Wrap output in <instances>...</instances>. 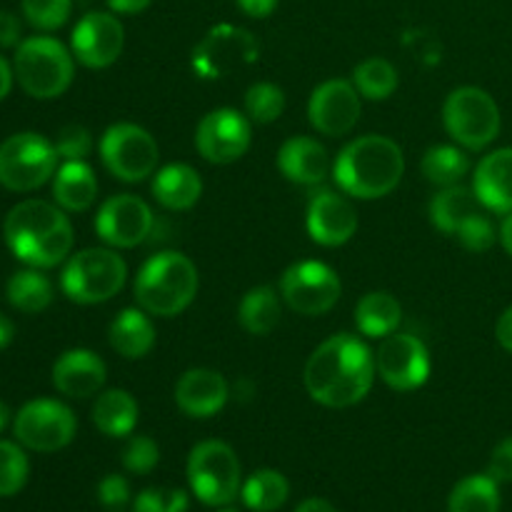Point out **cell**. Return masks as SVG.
Instances as JSON below:
<instances>
[{"instance_id": "obj_16", "label": "cell", "mask_w": 512, "mask_h": 512, "mask_svg": "<svg viewBox=\"0 0 512 512\" xmlns=\"http://www.w3.org/2000/svg\"><path fill=\"white\" fill-rule=\"evenodd\" d=\"M95 230L110 248H135L153 230V210L138 195H113L100 205Z\"/></svg>"}, {"instance_id": "obj_5", "label": "cell", "mask_w": 512, "mask_h": 512, "mask_svg": "<svg viewBox=\"0 0 512 512\" xmlns=\"http://www.w3.org/2000/svg\"><path fill=\"white\" fill-rule=\"evenodd\" d=\"M13 73L30 98H58L73 83V55L60 40L35 35V38L23 40L15 50Z\"/></svg>"}, {"instance_id": "obj_48", "label": "cell", "mask_w": 512, "mask_h": 512, "mask_svg": "<svg viewBox=\"0 0 512 512\" xmlns=\"http://www.w3.org/2000/svg\"><path fill=\"white\" fill-rule=\"evenodd\" d=\"M153 0H108L110 10L120 15H135V13H143Z\"/></svg>"}, {"instance_id": "obj_18", "label": "cell", "mask_w": 512, "mask_h": 512, "mask_svg": "<svg viewBox=\"0 0 512 512\" xmlns=\"http://www.w3.org/2000/svg\"><path fill=\"white\" fill-rule=\"evenodd\" d=\"M308 118L318 133L340 138L350 133L360 120L358 88L348 80H328L310 95Z\"/></svg>"}, {"instance_id": "obj_14", "label": "cell", "mask_w": 512, "mask_h": 512, "mask_svg": "<svg viewBox=\"0 0 512 512\" xmlns=\"http://www.w3.org/2000/svg\"><path fill=\"white\" fill-rule=\"evenodd\" d=\"M375 368L385 385L400 393H410L428 383L430 353L420 338L410 333L388 335L375 355Z\"/></svg>"}, {"instance_id": "obj_54", "label": "cell", "mask_w": 512, "mask_h": 512, "mask_svg": "<svg viewBox=\"0 0 512 512\" xmlns=\"http://www.w3.org/2000/svg\"><path fill=\"white\" fill-rule=\"evenodd\" d=\"M218 512H238V510H230V508H223V510H218Z\"/></svg>"}, {"instance_id": "obj_47", "label": "cell", "mask_w": 512, "mask_h": 512, "mask_svg": "<svg viewBox=\"0 0 512 512\" xmlns=\"http://www.w3.org/2000/svg\"><path fill=\"white\" fill-rule=\"evenodd\" d=\"M495 338H498L500 348L512 353V305L498 318V325H495Z\"/></svg>"}, {"instance_id": "obj_50", "label": "cell", "mask_w": 512, "mask_h": 512, "mask_svg": "<svg viewBox=\"0 0 512 512\" xmlns=\"http://www.w3.org/2000/svg\"><path fill=\"white\" fill-rule=\"evenodd\" d=\"M295 512H338L333 508V505L328 503V500L323 498H308L305 503L298 505V510Z\"/></svg>"}, {"instance_id": "obj_24", "label": "cell", "mask_w": 512, "mask_h": 512, "mask_svg": "<svg viewBox=\"0 0 512 512\" xmlns=\"http://www.w3.org/2000/svg\"><path fill=\"white\" fill-rule=\"evenodd\" d=\"M53 198L65 213H83L98 198V180L85 160H65L53 175Z\"/></svg>"}, {"instance_id": "obj_28", "label": "cell", "mask_w": 512, "mask_h": 512, "mask_svg": "<svg viewBox=\"0 0 512 512\" xmlns=\"http://www.w3.org/2000/svg\"><path fill=\"white\" fill-rule=\"evenodd\" d=\"M400 320H403V308H400L398 298L385 290L363 295L355 308V325L368 338H388L398 330Z\"/></svg>"}, {"instance_id": "obj_26", "label": "cell", "mask_w": 512, "mask_h": 512, "mask_svg": "<svg viewBox=\"0 0 512 512\" xmlns=\"http://www.w3.org/2000/svg\"><path fill=\"white\" fill-rule=\"evenodd\" d=\"M153 195L163 208L190 210L203 195V180L185 163L165 165L153 178Z\"/></svg>"}, {"instance_id": "obj_46", "label": "cell", "mask_w": 512, "mask_h": 512, "mask_svg": "<svg viewBox=\"0 0 512 512\" xmlns=\"http://www.w3.org/2000/svg\"><path fill=\"white\" fill-rule=\"evenodd\" d=\"M235 3L248 18H268L278 8V0H235Z\"/></svg>"}, {"instance_id": "obj_31", "label": "cell", "mask_w": 512, "mask_h": 512, "mask_svg": "<svg viewBox=\"0 0 512 512\" xmlns=\"http://www.w3.org/2000/svg\"><path fill=\"white\" fill-rule=\"evenodd\" d=\"M8 303L25 315H38L53 303V283L38 268L18 270L8 280Z\"/></svg>"}, {"instance_id": "obj_42", "label": "cell", "mask_w": 512, "mask_h": 512, "mask_svg": "<svg viewBox=\"0 0 512 512\" xmlns=\"http://www.w3.org/2000/svg\"><path fill=\"white\" fill-rule=\"evenodd\" d=\"M90 148H93V138H90L88 128L78 123L65 125L55 140V150L63 160H85L90 155Z\"/></svg>"}, {"instance_id": "obj_23", "label": "cell", "mask_w": 512, "mask_h": 512, "mask_svg": "<svg viewBox=\"0 0 512 512\" xmlns=\"http://www.w3.org/2000/svg\"><path fill=\"white\" fill-rule=\"evenodd\" d=\"M278 168L290 183L318 185L330 173L328 150L318 140L298 135V138H290L288 143H283L278 153Z\"/></svg>"}, {"instance_id": "obj_49", "label": "cell", "mask_w": 512, "mask_h": 512, "mask_svg": "<svg viewBox=\"0 0 512 512\" xmlns=\"http://www.w3.org/2000/svg\"><path fill=\"white\" fill-rule=\"evenodd\" d=\"M13 78H15L13 68H10L8 60L0 55V100H3L5 95L10 93V88H13Z\"/></svg>"}, {"instance_id": "obj_3", "label": "cell", "mask_w": 512, "mask_h": 512, "mask_svg": "<svg viewBox=\"0 0 512 512\" xmlns=\"http://www.w3.org/2000/svg\"><path fill=\"white\" fill-rule=\"evenodd\" d=\"M405 175V155L385 135H365L340 150L333 178L345 195L358 200L385 198Z\"/></svg>"}, {"instance_id": "obj_37", "label": "cell", "mask_w": 512, "mask_h": 512, "mask_svg": "<svg viewBox=\"0 0 512 512\" xmlns=\"http://www.w3.org/2000/svg\"><path fill=\"white\" fill-rule=\"evenodd\" d=\"M30 465L23 448L8 440H0V498L20 493L28 480Z\"/></svg>"}, {"instance_id": "obj_19", "label": "cell", "mask_w": 512, "mask_h": 512, "mask_svg": "<svg viewBox=\"0 0 512 512\" xmlns=\"http://www.w3.org/2000/svg\"><path fill=\"white\" fill-rule=\"evenodd\" d=\"M355 230H358V213L348 198L333 190H320L310 198L308 233L315 243L338 248L353 238Z\"/></svg>"}, {"instance_id": "obj_8", "label": "cell", "mask_w": 512, "mask_h": 512, "mask_svg": "<svg viewBox=\"0 0 512 512\" xmlns=\"http://www.w3.org/2000/svg\"><path fill=\"white\" fill-rule=\"evenodd\" d=\"M55 143L40 133H15L0 143V185L13 193H30L58 170Z\"/></svg>"}, {"instance_id": "obj_10", "label": "cell", "mask_w": 512, "mask_h": 512, "mask_svg": "<svg viewBox=\"0 0 512 512\" xmlns=\"http://www.w3.org/2000/svg\"><path fill=\"white\" fill-rule=\"evenodd\" d=\"M100 158L123 183H140L155 173L160 160V148L153 135L133 123L110 125L100 138Z\"/></svg>"}, {"instance_id": "obj_11", "label": "cell", "mask_w": 512, "mask_h": 512, "mask_svg": "<svg viewBox=\"0 0 512 512\" xmlns=\"http://www.w3.org/2000/svg\"><path fill=\"white\" fill-rule=\"evenodd\" d=\"M260 55V45L250 30L238 25H215L193 50V70L205 80L228 75L253 65Z\"/></svg>"}, {"instance_id": "obj_6", "label": "cell", "mask_w": 512, "mask_h": 512, "mask_svg": "<svg viewBox=\"0 0 512 512\" xmlns=\"http://www.w3.org/2000/svg\"><path fill=\"white\" fill-rule=\"evenodd\" d=\"M128 268L115 250L85 248L65 263L60 288L73 303H105L123 290Z\"/></svg>"}, {"instance_id": "obj_17", "label": "cell", "mask_w": 512, "mask_h": 512, "mask_svg": "<svg viewBox=\"0 0 512 512\" xmlns=\"http://www.w3.org/2000/svg\"><path fill=\"white\" fill-rule=\"evenodd\" d=\"M73 55L85 65V68H108L120 58L125 45L123 23L113 13H95L83 15L70 35Z\"/></svg>"}, {"instance_id": "obj_9", "label": "cell", "mask_w": 512, "mask_h": 512, "mask_svg": "<svg viewBox=\"0 0 512 512\" xmlns=\"http://www.w3.org/2000/svg\"><path fill=\"white\" fill-rule=\"evenodd\" d=\"M443 120L450 138L468 150L488 148L500 133L498 103L493 100V95L475 85H465L448 95Z\"/></svg>"}, {"instance_id": "obj_32", "label": "cell", "mask_w": 512, "mask_h": 512, "mask_svg": "<svg viewBox=\"0 0 512 512\" xmlns=\"http://www.w3.org/2000/svg\"><path fill=\"white\" fill-rule=\"evenodd\" d=\"M448 512H500L498 480L488 473L460 480L450 493Z\"/></svg>"}, {"instance_id": "obj_45", "label": "cell", "mask_w": 512, "mask_h": 512, "mask_svg": "<svg viewBox=\"0 0 512 512\" xmlns=\"http://www.w3.org/2000/svg\"><path fill=\"white\" fill-rule=\"evenodd\" d=\"M20 20L15 18L8 10H0V45L3 48H13V45H20Z\"/></svg>"}, {"instance_id": "obj_22", "label": "cell", "mask_w": 512, "mask_h": 512, "mask_svg": "<svg viewBox=\"0 0 512 512\" xmlns=\"http://www.w3.org/2000/svg\"><path fill=\"white\" fill-rule=\"evenodd\" d=\"M473 190L480 205L493 213H512V148L493 150L478 163Z\"/></svg>"}, {"instance_id": "obj_4", "label": "cell", "mask_w": 512, "mask_h": 512, "mask_svg": "<svg viewBox=\"0 0 512 512\" xmlns=\"http://www.w3.org/2000/svg\"><path fill=\"white\" fill-rule=\"evenodd\" d=\"M198 268L193 260L175 250L153 255L135 278V300L155 318H175L198 295Z\"/></svg>"}, {"instance_id": "obj_13", "label": "cell", "mask_w": 512, "mask_h": 512, "mask_svg": "<svg viewBox=\"0 0 512 512\" xmlns=\"http://www.w3.org/2000/svg\"><path fill=\"white\" fill-rule=\"evenodd\" d=\"M343 285L333 268L318 260H303L285 270L280 295L290 310L300 315H325L340 300Z\"/></svg>"}, {"instance_id": "obj_53", "label": "cell", "mask_w": 512, "mask_h": 512, "mask_svg": "<svg viewBox=\"0 0 512 512\" xmlns=\"http://www.w3.org/2000/svg\"><path fill=\"white\" fill-rule=\"evenodd\" d=\"M8 423H10V408L3 403V400H0V433L8 428Z\"/></svg>"}, {"instance_id": "obj_39", "label": "cell", "mask_w": 512, "mask_h": 512, "mask_svg": "<svg viewBox=\"0 0 512 512\" xmlns=\"http://www.w3.org/2000/svg\"><path fill=\"white\" fill-rule=\"evenodd\" d=\"M455 235H458L460 245H463L465 250H470V253H485V250L493 248L495 240H498L493 220L483 213L470 215V218L460 225V230Z\"/></svg>"}, {"instance_id": "obj_33", "label": "cell", "mask_w": 512, "mask_h": 512, "mask_svg": "<svg viewBox=\"0 0 512 512\" xmlns=\"http://www.w3.org/2000/svg\"><path fill=\"white\" fill-rule=\"evenodd\" d=\"M243 503L255 512H273L283 508L290 495V485L285 475L278 470H258L248 478V483L240 490Z\"/></svg>"}, {"instance_id": "obj_29", "label": "cell", "mask_w": 512, "mask_h": 512, "mask_svg": "<svg viewBox=\"0 0 512 512\" xmlns=\"http://www.w3.org/2000/svg\"><path fill=\"white\" fill-rule=\"evenodd\" d=\"M480 200L473 188L465 185H450L443 188L433 200H430V223L445 235H455L460 225L470 218V215L480 213Z\"/></svg>"}, {"instance_id": "obj_52", "label": "cell", "mask_w": 512, "mask_h": 512, "mask_svg": "<svg viewBox=\"0 0 512 512\" xmlns=\"http://www.w3.org/2000/svg\"><path fill=\"white\" fill-rule=\"evenodd\" d=\"M500 243L508 250V255H512V213L505 215L503 225H500Z\"/></svg>"}, {"instance_id": "obj_25", "label": "cell", "mask_w": 512, "mask_h": 512, "mask_svg": "<svg viewBox=\"0 0 512 512\" xmlns=\"http://www.w3.org/2000/svg\"><path fill=\"white\" fill-rule=\"evenodd\" d=\"M110 348L128 360L145 358L155 345V325L143 308H125L110 323Z\"/></svg>"}, {"instance_id": "obj_27", "label": "cell", "mask_w": 512, "mask_h": 512, "mask_svg": "<svg viewBox=\"0 0 512 512\" xmlns=\"http://www.w3.org/2000/svg\"><path fill=\"white\" fill-rule=\"evenodd\" d=\"M138 403L128 390H105L93 405V423L108 438H125L138 425Z\"/></svg>"}, {"instance_id": "obj_21", "label": "cell", "mask_w": 512, "mask_h": 512, "mask_svg": "<svg viewBox=\"0 0 512 512\" xmlns=\"http://www.w3.org/2000/svg\"><path fill=\"white\" fill-rule=\"evenodd\" d=\"M105 363L93 350L75 348L60 355L53 365V385L68 398L83 400L98 393L105 383Z\"/></svg>"}, {"instance_id": "obj_38", "label": "cell", "mask_w": 512, "mask_h": 512, "mask_svg": "<svg viewBox=\"0 0 512 512\" xmlns=\"http://www.w3.org/2000/svg\"><path fill=\"white\" fill-rule=\"evenodd\" d=\"M25 20L38 30H58L68 23L73 0H20Z\"/></svg>"}, {"instance_id": "obj_2", "label": "cell", "mask_w": 512, "mask_h": 512, "mask_svg": "<svg viewBox=\"0 0 512 512\" xmlns=\"http://www.w3.org/2000/svg\"><path fill=\"white\" fill-rule=\"evenodd\" d=\"M5 243L30 268H55L73 248V225L60 205L23 200L5 218Z\"/></svg>"}, {"instance_id": "obj_43", "label": "cell", "mask_w": 512, "mask_h": 512, "mask_svg": "<svg viewBox=\"0 0 512 512\" xmlns=\"http://www.w3.org/2000/svg\"><path fill=\"white\" fill-rule=\"evenodd\" d=\"M98 498L110 512H123L130 503V485L123 475H105L98 485Z\"/></svg>"}, {"instance_id": "obj_30", "label": "cell", "mask_w": 512, "mask_h": 512, "mask_svg": "<svg viewBox=\"0 0 512 512\" xmlns=\"http://www.w3.org/2000/svg\"><path fill=\"white\" fill-rule=\"evenodd\" d=\"M283 305L278 290L270 285H258L248 290L238 305V320L250 335H268L278 328Z\"/></svg>"}, {"instance_id": "obj_36", "label": "cell", "mask_w": 512, "mask_h": 512, "mask_svg": "<svg viewBox=\"0 0 512 512\" xmlns=\"http://www.w3.org/2000/svg\"><path fill=\"white\" fill-rule=\"evenodd\" d=\"M285 93L273 83H255L245 93V113L253 123H273L283 115Z\"/></svg>"}, {"instance_id": "obj_20", "label": "cell", "mask_w": 512, "mask_h": 512, "mask_svg": "<svg viewBox=\"0 0 512 512\" xmlns=\"http://www.w3.org/2000/svg\"><path fill=\"white\" fill-rule=\"evenodd\" d=\"M230 388L218 370L193 368L175 385V403L188 418H213L225 408Z\"/></svg>"}, {"instance_id": "obj_7", "label": "cell", "mask_w": 512, "mask_h": 512, "mask_svg": "<svg viewBox=\"0 0 512 512\" xmlns=\"http://www.w3.org/2000/svg\"><path fill=\"white\" fill-rule=\"evenodd\" d=\"M188 483L200 503L210 508L230 505L243 490L240 460L223 440H205L190 450Z\"/></svg>"}, {"instance_id": "obj_41", "label": "cell", "mask_w": 512, "mask_h": 512, "mask_svg": "<svg viewBox=\"0 0 512 512\" xmlns=\"http://www.w3.org/2000/svg\"><path fill=\"white\" fill-rule=\"evenodd\" d=\"M158 460V443H155L153 438H148V435H135V438H130V443L125 445L123 450L125 470H130V473L135 475H148L150 470L158 465Z\"/></svg>"}, {"instance_id": "obj_15", "label": "cell", "mask_w": 512, "mask_h": 512, "mask_svg": "<svg viewBox=\"0 0 512 512\" xmlns=\"http://www.w3.org/2000/svg\"><path fill=\"white\" fill-rule=\"evenodd\" d=\"M250 118L233 108L210 110L195 130V148L208 163L228 165L243 158L250 148Z\"/></svg>"}, {"instance_id": "obj_44", "label": "cell", "mask_w": 512, "mask_h": 512, "mask_svg": "<svg viewBox=\"0 0 512 512\" xmlns=\"http://www.w3.org/2000/svg\"><path fill=\"white\" fill-rule=\"evenodd\" d=\"M488 475L498 483H512V438H505L493 450L488 463Z\"/></svg>"}, {"instance_id": "obj_40", "label": "cell", "mask_w": 512, "mask_h": 512, "mask_svg": "<svg viewBox=\"0 0 512 512\" xmlns=\"http://www.w3.org/2000/svg\"><path fill=\"white\" fill-rule=\"evenodd\" d=\"M188 493L178 488H148L135 498L133 512H185Z\"/></svg>"}, {"instance_id": "obj_35", "label": "cell", "mask_w": 512, "mask_h": 512, "mask_svg": "<svg viewBox=\"0 0 512 512\" xmlns=\"http://www.w3.org/2000/svg\"><path fill=\"white\" fill-rule=\"evenodd\" d=\"M353 83L368 100H385L398 90V70L385 58H368L355 68Z\"/></svg>"}, {"instance_id": "obj_51", "label": "cell", "mask_w": 512, "mask_h": 512, "mask_svg": "<svg viewBox=\"0 0 512 512\" xmlns=\"http://www.w3.org/2000/svg\"><path fill=\"white\" fill-rule=\"evenodd\" d=\"M13 335H15V325H13V320H10L8 315L0 313V350H3L5 345L13 343Z\"/></svg>"}, {"instance_id": "obj_34", "label": "cell", "mask_w": 512, "mask_h": 512, "mask_svg": "<svg viewBox=\"0 0 512 512\" xmlns=\"http://www.w3.org/2000/svg\"><path fill=\"white\" fill-rule=\"evenodd\" d=\"M420 168L430 183L438 185V188H450L468 175L470 160L463 150L453 148V145H435L423 155Z\"/></svg>"}, {"instance_id": "obj_12", "label": "cell", "mask_w": 512, "mask_h": 512, "mask_svg": "<svg viewBox=\"0 0 512 512\" xmlns=\"http://www.w3.org/2000/svg\"><path fill=\"white\" fill-rule=\"evenodd\" d=\"M78 430L73 410L58 400H30L18 410L13 433L20 445L35 453H55L70 445Z\"/></svg>"}, {"instance_id": "obj_1", "label": "cell", "mask_w": 512, "mask_h": 512, "mask_svg": "<svg viewBox=\"0 0 512 512\" xmlns=\"http://www.w3.org/2000/svg\"><path fill=\"white\" fill-rule=\"evenodd\" d=\"M375 355L350 333L328 338L305 365V388L325 408H350L370 393L375 383Z\"/></svg>"}]
</instances>
